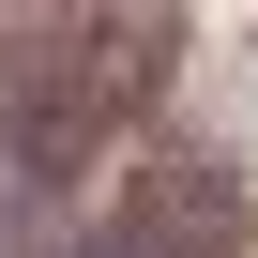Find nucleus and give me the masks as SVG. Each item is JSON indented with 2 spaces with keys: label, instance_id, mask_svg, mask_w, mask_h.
Listing matches in <instances>:
<instances>
[{
  "label": "nucleus",
  "instance_id": "1",
  "mask_svg": "<svg viewBox=\"0 0 258 258\" xmlns=\"http://www.w3.org/2000/svg\"><path fill=\"white\" fill-rule=\"evenodd\" d=\"M167 46H182V0H61V31L16 61V167L76 182L121 121L167 91Z\"/></svg>",
  "mask_w": 258,
  "mask_h": 258
}]
</instances>
